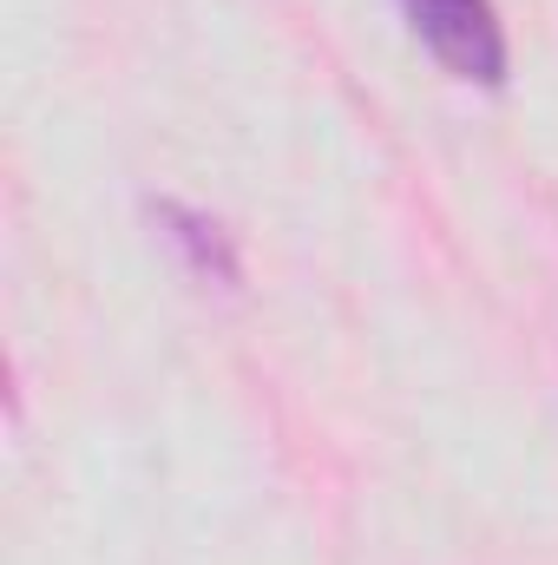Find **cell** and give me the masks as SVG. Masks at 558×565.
<instances>
[{
	"instance_id": "6da1fadb",
	"label": "cell",
	"mask_w": 558,
	"mask_h": 565,
	"mask_svg": "<svg viewBox=\"0 0 558 565\" xmlns=\"http://www.w3.org/2000/svg\"><path fill=\"white\" fill-rule=\"evenodd\" d=\"M415 40L466 86H506V26L493 0H401Z\"/></svg>"
},
{
	"instance_id": "7a4b0ae2",
	"label": "cell",
	"mask_w": 558,
	"mask_h": 565,
	"mask_svg": "<svg viewBox=\"0 0 558 565\" xmlns=\"http://www.w3.org/2000/svg\"><path fill=\"white\" fill-rule=\"evenodd\" d=\"M151 224H158V237L171 244V257L184 264V277L217 282V289H237V277H244L237 244H230V231H224L211 211L178 204V198H158V204H151Z\"/></svg>"
}]
</instances>
